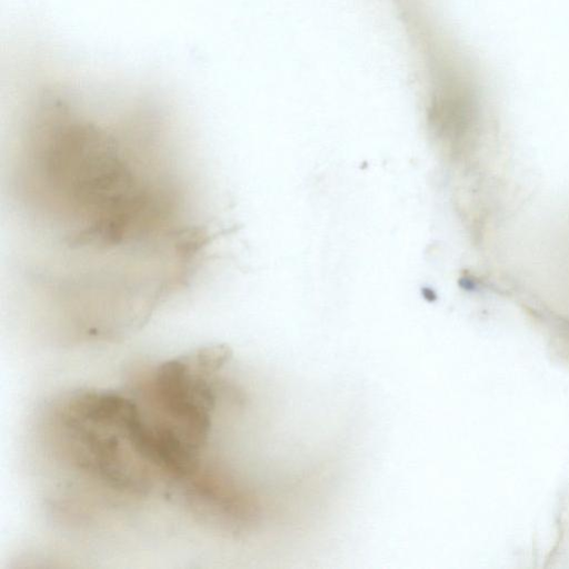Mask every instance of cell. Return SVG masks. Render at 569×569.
<instances>
[{"instance_id": "obj_2", "label": "cell", "mask_w": 569, "mask_h": 569, "mask_svg": "<svg viewBox=\"0 0 569 569\" xmlns=\"http://www.w3.org/2000/svg\"><path fill=\"white\" fill-rule=\"evenodd\" d=\"M44 448L84 490L109 503L143 502L162 492L127 388H79L44 411Z\"/></svg>"}, {"instance_id": "obj_3", "label": "cell", "mask_w": 569, "mask_h": 569, "mask_svg": "<svg viewBox=\"0 0 569 569\" xmlns=\"http://www.w3.org/2000/svg\"><path fill=\"white\" fill-rule=\"evenodd\" d=\"M231 350L210 345L142 368L127 383L167 487L179 491L216 460L209 456Z\"/></svg>"}, {"instance_id": "obj_1", "label": "cell", "mask_w": 569, "mask_h": 569, "mask_svg": "<svg viewBox=\"0 0 569 569\" xmlns=\"http://www.w3.org/2000/svg\"><path fill=\"white\" fill-rule=\"evenodd\" d=\"M49 102L24 121L20 146L21 204L30 237L84 273L131 271L156 256L190 259L206 244L203 227L191 223L184 192L167 167L149 162L114 123ZM76 262V261H74ZM181 263V262H180Z\"/></svg>"}]
</instances>
